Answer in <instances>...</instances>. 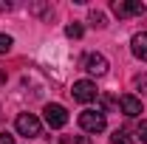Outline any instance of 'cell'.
Here are the masks:
<instances>
[{"label": "cell", "mask_w": 147, "mask_h": 144, "mask_svg": "<svg viewBox=\"0 0 147 144\" xmlns=\"http://www.w3.org/2000/svg\"><path fill=\"white\" fill-rule=\"evenodd\" d=\"M110 9L119 20H127V17H142L147 11V3H142V0H113Z\"/></svg>", "instance_id": "1"}, {"label": "cell", "mask_w": 147, "mask_h": 144, "mask_svg": "<svg viewBox=\"0 0 147 144\" xmlns=\"http://www.w3.org/2000/svg\"><path fill=\"white\" fill-rule=\"evenodd\" d=\"M14 127H17L20 136H26V139H40V133H42V124H40V119L34 113H20L14 119Z\"/></svg>", "instance_id": "2"}, {"label": "cell", "mask_w": 147, "mask_h": 144, "mask_svg": "<svg viewBox=\"0 0 147 144\" xmlns=\"http://www.w3.org/2000/svg\"><path fill=\"white\" fill-rule=\"evenodd\" d=\"M79 127L85 130V133H102L105 127H108V122H105V113L102 110H82L79 113Z\"/></svg>", "instance_id": "3"}, {"label": "cell", "mask_w": 147, "mask_h": 144, "mask_svg": "<svg viewBox=\"0 0 147 144\" xmlns=\"http://www.w3.org/2000/svg\"><path fill=\"white\" fill-rule=\"evenodd\" d=\"M42 113H45V124L51 127V130H62V127L68 124V110L62 108V105H57V102H48L42 108Z\"/></svg>", "instance_id": "4"}, {"label": "cell", "mask_w": 147, "mask_h": 144, "mask_svg": "<svg viewBox=\"0 0 147 144\" xmlns=\"http://www.w3.org/2000/svg\"><path fill=\"white\" fill-rule=\"evenodd\" d=\"M71 96L76 99V102H82V105L93 102V99L99 96V90H96V82H91V79H79V82H74Z\"/></svg>", "instance_id": "5"}, {"label": "cell", "mask_w": 147, "mask_h": 144, "mask_svg": "<svg viewBox=\"0 0 147 144\" xmlns=\"http://www.w3.org/2000/svg\"><path fill=\"white\" fill-rule=\"evenodd\" d=\"M82 68H85L88 73H93V76H105V73H108V59L93 51V54H88L85 59H82Z\"/></svg>", "instance_id": "6"}, {"label": "cell", "mask_w": 147, "mask_h": 144, "mask_svg": "<svg viewBox=\"0 0 147 144\" xmlns=\"http://www.w3.org/2000/svg\"><path fill=\"white\" fill-rule=\"evenodd\" d=\"M130 48H133L136 59L147 62V31H139V34H133V40H130Z\"/></svg>", "instance_id": "7"}, {"label": "cell", "mask_w": 147, "mask_h": 144, "mask_svg": "<svg viewBox=\"0 0 147 144\" xmlns=\"http://www.w3.org/2000/svg\"><path fill=\"white\" fill-rule=\"evenodd\" d=\"M119 108H122L125 116H139V113H142V102H139L133 93H125V96L119 99Z\"/></svg>", "instance_id": "8"}, {"label": "cell", "mask_w": 147, "mask_h": 144, "mask_svg": "<svg viewBox=\"0 0 147 144\" xmlns=\"http://www.w3.org/2000/svg\"><path fill=\"white\" fill-rule=\"evenodd\" d=\"M110 144H133V136H130L127 130H116L110 136Z\"/></svg>", "instance_id": "9"}, {"label": "cell", "mask_w": 147, "mask_h": 144, "mask_svg": "<svg viewBox=\"0 0 147 144\" xmlns=\"http://www.w3.org/2000/svg\"><path fill=\"white\" fill-rule=\"evenodd\" d=\"M11 45H14V40L9 34H0V54H9L11 51Z\"/></svg>", "instance_id": "10"}, {"label": "cell", "mask_w": 147, "mask_h": 144, "mask_svg": "<svg viewBox=\"0 0 147 144\" xmlns=\"http://www.w3.org/2000/svg\"><path fill=\"white\" fill-rule=\"evenodd\" d=\"M91 26L105 28V26H108V23H105V14H102V11H91Z\"/></svg>", "instance_id": "11"}, {"label": "cell", "mask_w": 147, "mask_h": 144, "mask_svg": "<svg viewBox=\"0 0 147 144\" xmlns=\"http://www.w3.org/2000/svg\"><path fill=\"white\" fill-rule=\"evenodd\" d=\"M65 34L71 37V40H79V37H82V26H79V23H71V26L65 28Z\"/></svg>", "instance_id": "12"}, {"label": "cell", "mask_w": 147, "mask_h": 144, "mask_svg": "<svg viewBox=\"0 0 147 144\" xmlns=\"http://www.w3.org/2000/svg\"><path fill=\"white\" fill-rule=\"evenodd\" d=\"M133 85H136V90H142V93H147V73H139V76L133 79Z\"/></svg>", "instance_id": "13"}, {"label": "cell", "mask_w": 147, "mask_h": 144, "mask_svg": "<svg viewBox=\"0 0 147 144\" xmlns=\"http://www.w3.org/2000/svg\"><path fill=\"white\" fill-rule=\"evenodd\" d=\"M136 133H139V139L147 144V119H142V122H139V130H136Z\"/></svg>", "instance_id": "14"}, {"label": "cell", "mask_w": 147, "mask_h": 144, "mask_svg": "<svg viewBox=\"0 0 147 144\" xmlns=\"http://www.w3.org/2000/svg\"><path fill=\"white\" fill-rule=\"evenodd\" d=\"M116 105H119L116 99H110V96H102V113H105V110H110V108H116Z\"/></svg>", "instance_id": "15"}, {"label": "cell", "mask_w": 147, "mask_h": 144, "mask_svg": "<svg viewBox=\"0 0 147 144\" xmlns=\"http://www.w3.org/2000/svg\"><path fill=\"white\" fill-rule=\"evenodd\" d=\"M0 144H14V136H9V133H0Z\"/></svg>", "instance_id": "16"}, {"label": "cell", "mask_w": 147, "mask_h": 144, "mask_svg": "<svg viewBox=\"0 0 147 144\" xmlns=\"http://www.w3.org/2000/svg\"><path fill=\"white\" fill-rule=\"evenodd\" d=\"M0 82H6V73H3V71H0Z\"/></svg>", "instance_id": "17"}]
</instances>
